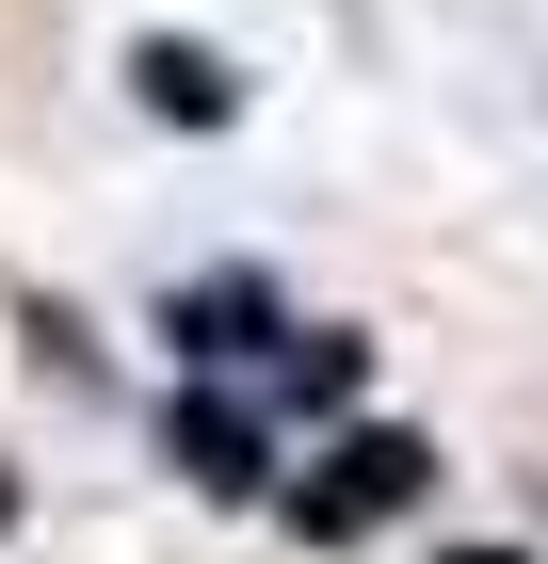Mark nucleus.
I'll return each instance as SVG.
<instances>
[{
  "label": "nucleus",
  "instance_id": "1",
  "mask_svg": "<svg viewBox=\"0 0 548 564\" xmlns=\"http://www.w3.org/2000/svg\"><path fill=\"white\" fill-rule=\"evenodd\" d=\"M129 82L162 97L178 130H211V113H226V82H211V65H194V48H129Z\"/></svg>",
  "mask_w": 548,
  "mask_h": 564
},
{
  "label": "nucleus",
  "instance_id": "2",
  "mask_svg": "<svg viewBox=\"0 0 548 564\" xmlns=\"http://www.w3.org/2000/svg\"><path fill=\"white\" fill-rule=\"evenodd\" d=\"M0 517H17V484H0Z\"/></svg>",
  "mask_w": 548,
  "mask_h": 564
}]
</instances>
